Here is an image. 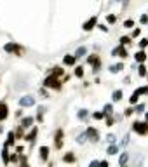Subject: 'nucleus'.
Listing matches in <instances>:
<instances>
[{"label":"nucleus","mask_w":148,"mask_h":167,"mask_svg":"<svg viewBox=\"0 0 148 167\" xmlns=\"http://www.w3.org/2000/svg\"><path fill=\"white\" fill-rule=\"evenodd\" d=\"M92 117H94L96 120H101V118L104 117V113H101V112H96V113H92Z\"/></svg>","instance_id":"cd10ccee"},{"label":"nucleus","mask_w":148,"mask_h":167,"mask_svg":"<svg viewBox=\"0 0 148 167\" xmlns=\"http://www.w3.org/2000/svg\"><path fill=\"white\" fill-rule=\"evenodd\" d=\"M86 117H87V112L86 110H80L78 112V118H86Z\"/></svg>","instance_id":"c756f323"},{"label":"nucleus","mask_w":148,"mask_h":167,"mask_svg":"<svg viewBox=\"0 0 148 167\" xmlns=\"http://www.w3.org/2000/svg\"><path fill=\"white\" fill-rule=\"evenodd\" d=\"M61 146H63V131L59 129L56 132V148H61Z\"/></svg>","instance_id":"1a4fd4ad"},{"label":"nucleus","mask_w":148,"mask_h":167,"mask_svg":"<svg viewBox=\"0 0 148 167\" xmlns=\"http://www.w3.org/2000/svg\"><path fill=\"white\" fill-rule=\"evenodd\" d=\"M35 136H37V127H35V129H31V132L26 136V139H28V141H33V139H35Z\"/></svg>","instance_id":"6ab92c4d"},{"label":"nucleus","mask_w":148,"mask_h":167,"mask_svg":"<svg viewBox=\"0 0 148 167\" xmlns=\"http://www.w3.org/2000/svg\"><path fill=\"white\" fill-rule=\"evenodd\" d=\"M19 104L21 106H31V104H35V98L33 96H25L19 99Z\"/></svg>","instance_id":"7ed1b4c3"},{"label":"nucleus","mask_w":148,"mask_h":167,"mask_svg":"<svg viewBox=\"0 0 148 167\" xmlns=\"http://www.w3.org/2000/svg\"><path fill=\"white\" fill-rule=\"evenodd\" d=\"M89 167H99V162H98V160H92V162H91V165H89Z\"/></svg>","instance_id":"4c0bfd02"},{"label":"nucleus","mask_w":148,"mask_h":167,"mask_svg":"<svg viewBox=\"0 0 148 167\" xmlns=\"http://www.w3.org/2000/svg\"><path fill=\"white\" fill-rule=\"evenodd\" d=\"M2 158H4V164H9V152H7V146H4V150H2Z\"/></svg>","instance_id":"2eb2a0df"},{"label":"nucleus","mask_w":148,"mask_h":167,"mask_svg":"<svg viewBox=\"0 0 148 167\" xmlns=\"http://www.w3.org/2000/svg\"><path fill=\"white\" fill-rule=\"evenodd\" d=\"M113 56H119V57H127V51L124 49V45L122 47H117V49H113Z\"/></svg>","instance_id":"0eeeda50"},{"label":"nucleus","mask_w":148,"mask_h":167,"mask_svg":"<svg viewBox=\"0 0 148 167\" xmlns=\"http://www.w3.org/2000/svg\"><path fill=\"white\" fill-rule=\"evenodd\" d=\"M139 75H141V77H145V75H146V68H145L143 65L139 66Z\"/></svg>","instance_id":"7c9ffc66"},{"label":"nucleus","mask_w":148,"mask_h":167,"mask_svg":"<svg viewBox=\"0 0 148 167\" xmlns=\"http://www.w3.org/2000/svg\"><path fill=\"white\" fill-rule=\"evenodd\" d=\"M21 167H28V162L25 160V157H21Z\"/></svg>","instance_id":"e433bc0d"},{"label":"nucleus","mask_w":148,"mask_h":167,"mask_svg":"<svg viewBox=\"0 0 148 167\" xmlns=\"http://www.w3.org/2000/svg\"><path fill=\"white\" fill-rule=\"evenodd\" d=\"M122 99V91H115L113 92V101H120Z\"/></svg>","instance_id":"412c9836"},{"label":"nucleus","mask_w":148,"mask_h":167,"mask_svg":"<svg viewBox=\"0 0 148 167\" xmlns=\"http://www.w3.org/2000/svg\"><path fill=\"white\" fill-rule=\"evenodd\" d=\"M14 138H16V134L11 131V132L7 134V143H5V146H11V144H14Z\"/></svg>","instance_id":"ddd939ff"},{"label":"nucleus","mask_w":148,"mask_h":167,"mask_svg":"<svg viewBox=\"0 0 148 167\" xmlns=\"http://www.w3.org/2000/svg\"><path fill=\"white\" fill-rule=\"evenodd\" d=\"M148 21V16H141V23H146Z\"/></svg>","instance_id":"79ce46f5"},{"label":"nucleus","mask_w":148,"mask_h":167,"mask_svg":"<svg viewBox=\"0 0 148 167\" xmlns=\"http://www.w3.org/2000/svg\"><path fill=\"white\" fill-rule=\"evenodd\" d=\"M63 160L65 162H75V155L73 153H66L65 157H63Z\"/></svg>","instance_id":"a211bd4d"},{"label":"nucleus","mask_w":148,"mask_h":167,"mask_svg":"<svg viewBox=\"0 0 148 167\" xmlns=\"http://www.w3.org/2000/svg\"><path fill=\"white\" fill-rule=\"evenodd\" d=\"M119 162H120V165H124L125 162H127V153H122V155H120V160H119Z\"/></svg>","instance_id":"393cba45"},{"label":"nucleus","mask_w":148,"mask_h":167,"mask_svg":"<svg viewBox=\"0 0 148 167\" xmlns=\"http://www.w3.org/2000/svg\"><path fill=\"white\" fill-rule=\"evenodd\" d=\"M106 21H108V23H115V16H106Z\"/></svg>","instance_id":"f704fd0d"},{"label":"nucleus","mask_w":148,"mask_h":167,"mask_svg":"<svg viewBox=\"0 0 148 167\" xmlns=\"http://www.w3.org/2000/svg\"><path fill=\"white\" fill-rule=\"evenodd\" d=\"M139 33H141V30H139V28H136V30H134V31H133V37H138V35H139Z\"/></svg>","instance_id":"58836bf2"},{"label":"nucleus","mask_w":148,"mask_h":167,"mask_svg":"<svg viewBox=\"0 0 148 167\" xmlns=\"http://www.w3.org/2000/svg\"><path fill=\"white\" fill-rule=\"evenodd\" d=\"M31 124H33V118L31 117H26V118H23V122H21V127L26 129V127H30Z\"/></svg>","instance_id":"9b49d317"},{"label":"nucleus","mask_w":148,"mask_h":167,"mask_svg":"<svg viewBox=\"0 0 148 167\" xmlns=\"http://www.w3.org/2000/svg\"><path fill=\"white\" fill-rule=\"evenodd\" d=\"M134 57H136V61H138V63H143V61L146 59V54H145L143 51H139V52H136V56H134Z\"/></svg>","instance_id":"f8f14e48"},{"label":"nucleus","mask_w":148,"mask_h":167,"mask_svg":"<svg viewBox=\"0 0 148 167\" xmlns=\"http://www.w3.org/2000/svg\"><path fill=\"white\" fill-rule=\"evenodd\" d=\"M47 157H49V148H47V146H42V148H40V158L46 162Z\"/></svg>","instance_id":"9d476101"},{"label":"nucleus","mask_w":148,"mask_h":167,"mask_svg":"<svg viewBox=\"0 0 148 167\" xmlns=\"http://www.w3.org/2000/svg\"><path fill=\"white\" fill-rule=\"evenodd\" d=\"M122 68H124V65H115V66H112V68H110V70H112V71H113V73H117V71H120V70H122Z\"/></svg>","instance_id":"5701e85b"},{"label":"nucleus","mask_w":148,"mask_h":167,"mask_svg":"<svg viewBox=\"0 0 148 167\" xmlns=\"http://www.w3.org/2000/svg\"><path fill=\"white\" fill-rule=\"evenodd\" d=\"M63 63H65V65H73V63H75V56H65Z\"/></svg>","instance_id":"dca6fc26"},{"label":"nucleus","mask_w":148,"mask_h":167,"mask_svg":"<svg viewBox=\"0 0 148 167\" xmlns=\"http://www.w3.org/2000/svg\"><path fill=\"white\" fill-rule=\"evenodd\" d=\"M106 139H108V143H113V141H115V136H113V134H108Z\"/></svg>","instance_id":"c9c22d12"},{"label":"nucleus","mask_w":148,"mask_h":167,"mask_svg":"<svg viewBox=\"0 0 148 167\" xmlns=\"http://www.w3.org/2000/svg\"><path fill=\"white\" fill-rule=\"evenodd\" d=\"M138 92L139 94H148V87H141V89H138Z\"/></svg>","instance_id":"473e14b6"},{"label":"nucleus","mask_w":148,"mask_h":167,"mask_svg":"<svg viewBox=\"0 0 148 167\" xmlns=\"http://www.w3.org/2000/svg\"><path fill=\"white\" fill-rule=\"evenodd\" d=\"M75 75H77V77H84V70H82V66L75 68Z\"/></svg>","instance_id":"bb28decb"},{"label":"nucleus","mask_w":148,"mask_h":167,"mask_svg":"<svg viewBox=\"0 0 148 167\" xmlns=\"http://www.w3.org/2000/svg\"><path fill=\"white\" fill-rule=\"evenodd\" d=\"M112 124H113V118H112V117H108V118H106V125H112Z\"/></svg>","instance_id":"a19ab883"},{"label":"nucleus","mask_w":148,"mask_h":167,"mask_svg":"<svg viewBox=\"0 0 148 167\" xmlns=\"http://www.w3.org/2000/svg\"><path fill=\"white\" fill-rule=\"evenodd\" d=\"M86 139H87V134L84 132V134H80V136L77 138V143H86Z\"/></svg>","instance_id":"4be33fe9"},{"label":"nucleus","mask_w":148,"mask_h":167,"mask_svg":"<svg viewBox=\"0 0 148 167\" xmlns=\"http://www.w3.org/2000/svg\"><path fill=\"white\" fill-rule=\"evenodd\" d=\"M133 131L141 134V136L148 134V122H134L133 124Z\"/></svg>","instance_id":"f03ea898"},{"label":"nucleus","mask_w":148,"mask_h":167,"mask_svg":"<svg viewBox=\"0 0 148 167\" xmlns=\"http://www.w3.org/2000/svg\"><path fill=\"white\" fill-rule=\"evenodd\" d=\"M44 87H47V89H59L61 87V82L58 80V77H47L46 80H44Z\"/></svg>","instance_id":"f257e3e1"},{"label":"nucleus","mask_w":148,"mask_h":167,"mask_svg":"<svg viewBox=\"0 0 148 167\" xmlns=\"http://www.w3.org/2000/svg\"><path fill=\"white\" fill-rule=\"evenodd\" d=\"M5 52H17V54H21V51H23V49H21V47H17V45H14V44H5Z\"/></svg>","instance_id":"39448f33"},{"label":"nucleus","mask_w":148,"mask_h":167,"mask_svg":"<svg viewBox=\"0 0 148 167\" xmlns=\"http://www.w3.org/2000/svg\"><path fill=\"white\" fill-rule=\"evenodd\" d=\"M129 42H131V37H122V38H120V45L129 44Z\"/></svg>","instance_id":"a878e982"},{"label":"nucleus","mask_w":148,"mask_h":167,"mask_svg":"<svg viewBox=\"0 0 148 167\" xmlns=\"http://www.w3.org/2000/svg\"><path fill=\"white\" fill-rule=\"evenodd\" d=\"M86 134H87V138H91V141H94V143H96V141H98V138H99L98 131H96V129H92V127H89Z\"/></svg>","instance_id":"423d86ee"},{"label":"nucleus","mask_w":148,"mask_h":167,"mask_svg":"<svg viewBox=\"0 0 148 167\" xmlns=\"http://www.w3.org/2000/svg\"><path fill=\"white\" fill-rule=\"evenodd\" d=\"M86 52H87V49H86V47H78V49H77V52H75V59H77V57H82Z\"/></svg>","instance_id":"4468645a"},{"label":"nucleus","mask_w":148,"mask_h":167,"mask_svg":"<svg viewBox=\"0 0 148 167\" xmlns=\"http://www.w3.org/2000/svg\"><path fill=\"white\" fill-rule=\"evenodd\" d=\"M112 112H113V106H112V104H106V106H104V115H112Z\"/></svg>","instance_id":"aec40b11"},{"label":"nucleus","mask_w":148,"mask_h":167,"mask_svg":"<svg viewBox=\"0 0 148 167\" xmlns=\"http://www.w3.org/2000/svg\"><path fill=\"white\" fill-rule=\"evenodd\" d=\"M146 122H148V113H146Z\"/></svg>","instance_id":"37998d69"},{"label":"nucleus","mask_w":148,"mask_h":167,"mask_svg":"<svg viewBox=\"0 0 148 167\" xmlns=\"http://www.w3.org/2000/svg\"><path fill=\"white\" fill-rule=\"evenodd\" d=\"M7 115H9V108H7V104L0 103V120L7 118Z\"/></svg>","instance_id":"6e6552de"},{"label":"nucleus","mask_w":148,"mask_h":167,"mask_svg":"<svg viewBox=\"0 0 148 167\" xmlns=\"http://www.w3.org/2000/svg\"><path fill=\"white\" fill-rule=\"evenodd\" d=\"M139 96H141V94H139L138 91H134V92H133V96L129 98V101H131V103L134 104V103H138V99H139Z\"/></svg>","instance_id":"f3484780"},{"label":"nucleus","mask_w":148,"mask_h":167,"mask_svg":"<svg viewBox=\"0 0 148 167\" xmlns=\"http://www.w3.org/2000/svg\"><path fill=\"white\" fill-rule=\"evenodd\" d=\"M124 26H125V28H131V26H134V21H133V19H127V21L124 23Z\"/></svg>","instance_id":"c85d7f7f"},{"label":"nucleus","mask_w":148,"mask_h":167,"mask_svg":"<svg viewBox=\"0 0 148 167\" xmlns=\"http://www.w3.org/2000/svg\"><path fill=\"white\" fill-rule=\"evenodd\" d=\"M108 155H115L117 153V146H108V152H106Z\"/></svg>","instance_id":"b1692460"},{"label":"nucleus","mask_w":148,"mask_h":167,"mask_svg":"<svg viewBox=\"0 0 148 167\" xmlns=\"http://www.w3.org/2000/svg\"><path fill=\"white\" fill-rule=\"evenodd\" d=\"M96 23H98V17H96V16H92V17L87 21V23H84V26H82V28L86 30V31H91V30L96 26Z\"/></svg>","instance_id":"20e7f679"},{"label":"nucleus","mask_w":148,"mask_h":167,"mask_svg":"<svg viewBox=\"0 0 148 167\" xmlns=\"http://www.w3.org/2000/svg\"><path fill=\"white\" fill-rule=\"evenodd\" d=\"M143 110H145V104H138V106H136V110H134V112H138V113H141Z\"/></svg>","instance_id":"2f4dec72"},{"label":"nucleus","mask_w":148,"mask_h":167,"mask_svg":"<svg viewBox=\"0 0 148 167\" xmlns=\"http://www.w3.org/2000/svg\"><path fill=\"white\" fill-rule=\"evenodd\" d=\"M99 167H108V162H106V160H103V162H99Z\"/></svg>","instance_id":"ea45409f"},{"label":"nucleus","mask_w":148,"mask_h":167,"mask_svg":"<svg viewBox=\"0 0 148 167\" xmlns=\"http://www.w3.org/2000/svg\"><path fill=\"white\" fill-rule=\"evenodd\" d=\"M139 45H141V47H146V45H148V38H143V40L139 42Z\"/></svg>","instance_id":"72a5a7b5"}]
</instances>
